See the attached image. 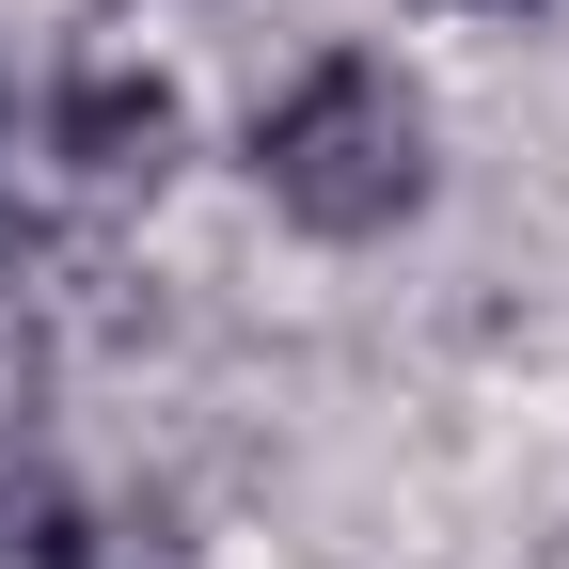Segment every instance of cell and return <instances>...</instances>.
I'll return each instance as SVG.
<instances>
[{
    "mask_svg": "<svg viewBox=\"0 0 569 569\" xmlns=\"http://www.w3.org/2000/svg\"><path fill=\"white\" fill-rule=\"evenodd\" d=\"M427 174H443L427 96L396 80L380 48H317L301 80L253 111V190H269L301 238H332V253H365V238L427 222Z\"/></svg>",
    "mask_w": 569,
    "mask_h": 569,
    "instance_id": "1",
    "label": "cell"
},
{
    "mask_svg": "<svg viewBox=\"0 0 569 569\" xmlns=\"http://www.w3.org/2000/svg\"><path fill=\"white\" fill-rule=\"evenodd\" d=\"M63 159H80L96 190H159V159H174V96L127 80V63H80V80H63Z\"/></svg>",
    "mask_w": 569,
    "mask_h": 569,
    "instance_id": "2",
    "label": "cell"
},
{
    "mask_svg": "<svg viewBox=\"0 0 569 569\" xmlns=\"http://www.w3.org/2000/svg\"><path fill=\"white\" fill-rule=\"evenodd\" d=\"M0 569H111V522L63 459H0Z\"/></svg>",
    "mask_w": 569,
    "mask_h": 569,
    "instance_id": "3",
    "label": "cell"
},
{
    "mask_svg": "<svg viewBox=\"0 0 569 569\" xmlns=\"http://www.w3.org/2000/svg\"><path fill=\"white\" fill-rule=\"evenodd\" d=\"M443 17H522V0H443Z\"/></svg>",
    "mask_w": 569,
    "mask_h": 569,
    "instance_id": "4",
    "label": "cell"
}]
</instances>
